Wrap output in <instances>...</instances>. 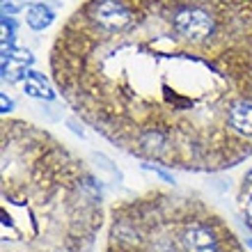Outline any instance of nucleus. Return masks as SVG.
<instances>
[{"instance_id": "f257e3e1", "label": "nucleus", "mask_w": 252, "mask_h": 252, "mask_svg": "<svg viewBox=\"0 0 252 252\" xmlns=\"http://www.w3.org/2000/svg\"><path fill=\"white\" fill-rule=\"evenodd\" d=\"M174 28H177V32L188 39L190 44H202L206 41L209 37L213 34V16L204 9H197V7H186V9H181L177 12L174 16Z\"/></svg>"}, {"instance_id": "f03ea898", "label": "nucleus", "mask_w": 252, "mask_h": 252, "mask_svg": "<svg viewBox=\"0 0 252 252\" xmlns=\"http://www.w3.org/2000/svg\"><path fill=\"white\" fill-rule=\"evenodd\" d=\"M90 16L106 32H122L133 21V12L122 0H94L90 7Z\"/></svg>"}, {"instance_id": "7ed1b4c3", "label": "nucleus", "mask_w": 252, "mask_h": 252, "mask_svg": "<svg viewBox=\"0 0 252 252\" xmlns=\"http://www.w3.org/2000/svg\"><path fill=\"white\" fill-rule=\"evenodd\" d=\"M181 246L186 252H218V239L209 227L190 222L181 234Z\"/></svg>"}, {"instance_id": "20e7f679", "label": "nucleus", "mask_w": 252, "mask_h": 252, "mask_svg": "<svg viewBox=\"0 0 252 252\" xmlns=\"http://www.w3.org/2000/svg\"><path fill=\"white\" fill-rule=\"evenodd\" d=\"M227 124L241 135H252V101H234L227 108Z\"/></svg>"}, {"instance_id": "39448f33", "label": "nucleus", "mask_w": 252, "mask_h": 252, "mask_svg": "<svg viewBox=\"0 0 252 252\" xmlns=\"http://www.w3.org/2000/svg\"><path fill=\"white\" fill-rule=\"evenodd\" d=\"M23 92H26L28 96H34V99H46V101L53 99V90H51V85H48V80L44 78L39 71H32V69H28L26 71Z\"/></svg>"}, {"instance_id": "423d86ee", "label": "nucleus", "mask_w": 252, "mask_h": 252, "mask_svg": "<svg viewBox=\"0 0 252 252\" xmlns=\"http://www.w3.org/2000/svg\"><path fill=\"white\" fill-rule=\"evenodd\" d=\"M26 21L32 30H46V28L55 21V12L48 5H44V2L30 5L28 7V14H26Z\"/></svg>"}, {"instance_id": "0eeeda50", "label": "nucleus", "mask_w": 252, "mask_h": 252, "mask_svg": "<svg viewBox=\"0 0 252 252\" xmlns=\"http://www.w3.org/2000/svg\"><path fill=\"white\" fill-rule=\"evenodd\" d=\"M92 163H94V170L99 172V177H103L106 181H122V172L117 170V165L108 158L106 154L94 152L92 154Z\"/></svg>"}, {"instance_id": "6e6552de", "label": "nucleus", "mask_w": 252, "mask_h": 252, "mask_svg": "<svg viewBox=\"0 0 252 252\" xmlns=\"http://www.w3.org/2000/svg\"><path fill=\"white\" fill-rule=\"evenodd\" d=\"M140 145L145 147L147 152L158 154L160 149H163V145H165V138H163L158 131H147L145 135H142V140H140Z\"/></svg>"}, {"instance_id": "1a4fd4ad", "label": "nucleus", "mask_w": 252, "mask_h": 252, "mask_svg": "<svg viewBox=\"0 0 252 252\" xmlns=\"http://www.w3.org/2000/svg\"><path fill=\"white\" fill-rule=\"evenodd\" d=\"M142 170H147V172H154L156 177H160V179L165 181V184H172V174H167L165 170H160V167H156V165H152V163H142Z\"/></svg>"}, {"instance_id": "9d476101", "label": "nucleus", "mask_w": 252, "mask_h": 252, "mask_svg": "<svg viewBox=\"0 0 252 252\" xmlns=\"http://www.w3.org/2000/svg\"><path fill=\"white\" fill-rule=\"evenodd\" d=\"M149 252H177V248H174L170 241H158V243H154Z\"/></svg>"}, {"instance_id": "9b49d317", "label": "nucleus", "mask_w": 252, "mask_h": 252, "mask_svg": "<svg viewBox=\"0 0 252 252\" xmlns=\"http://www.w3.org/2000/svg\"><path fill=\"white\" fill-rule=\"evenodd\" d=\"M0 103H2V113H9L14 108V101L7 99V94H0Z\"/></svg>"}, {"instance_id": "f8f14e48", "label": "nucleus", "mask_w": 252, "mask_h": 252, "mask_svg": "<svg viewBox=\"0 0 252 252\" xmlns=\"http://www.w3.org/2000/svg\"><path fill=\"white\" fill-rule=\"evenodd\" d=\"M246 216H248V222L252 225V197L248 199V204H246Z\"/></svg>"}, {"instance_id": "ddd939ff", "label": "nucleus", "mask_w": 252, "mask_h": 252, "mask_svg": "<svg viewBox=\"0 0 252 252\" xmlns=\"http://www.w3.org/2000/svg\"><path fill=\"white\" fill-rule=\"evenodd\" d=\"M248 246H250V248H252V239H250V241H248Z\"/></svg>"}]
</instances>
